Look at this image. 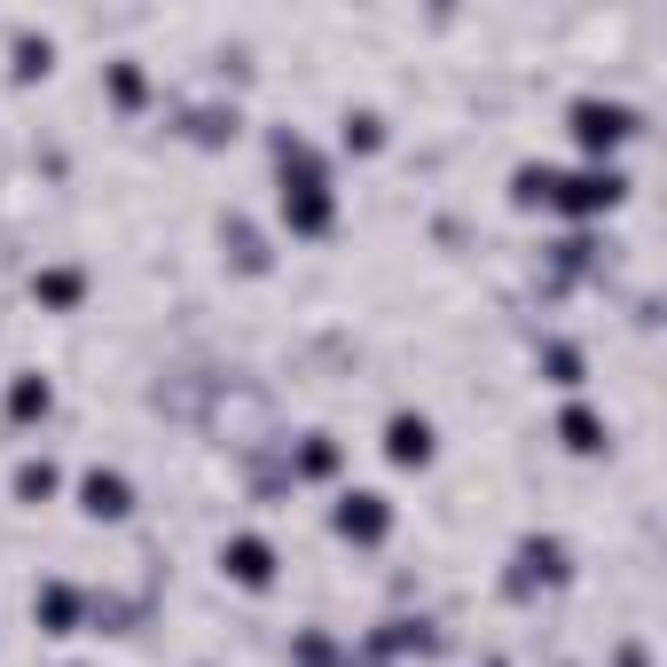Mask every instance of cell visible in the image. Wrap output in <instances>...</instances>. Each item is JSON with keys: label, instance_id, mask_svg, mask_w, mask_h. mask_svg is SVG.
<instances>
[{"label": "cell", "instance_id": "cell-1", "mask_svg": "<svg viewBox=\"0 0 667 667\" xmlns=\"http://www.w3.org/2000/svg\"><path fill=\"white\" fill-rule=\"evenodd\" d=\"M613 197H621V174H573V181L550 174V189H542V205H557V212H605Z\"/></svg>", "mask_w": 667, "mask_h": 667}, {"label": "cell", "instance_id": "cell-2", "mask_svg": "<svg viewBox=\"0 0 667 667\" xmlns=\"http://www.w3.org/2000/svg\"><path fill=\"white\" fill-rule=\"evenodd\" d=\"M628 126H636V111H621V103H573V142L581 149H613Z\"/></svg>", "mask_w": 667, "mask_h": 667}, {"label": "cell", "instance_id": "cell-3", "mask_svg": "<svg viewBox=\"0 0 667 667\" xmlns=\"http://www.w3.org/2000/svg\"><path fill=\"white\" fill-rule=\"evenodd\" d=\"M385 527H393L385 494H346V503H338V534L346 542H385Z\"/></svg>", "mask_w": 667, "mask_h": 667}, {"label": "cell", "instance_id": "cell-4", "mask_svg": "<svg viewBox=\"0 0 667 667\" xmlns=\"http://www.w3.org/2000/svg\"><path fill=\"white\" fill-rule=\"evenodd\" d=\"M228 573L243 581V590H268V581H275V550H268L260 534H236V542H228Z\"/></svg>", "mask_w": 667, "mask_h": 667}, {"label": "cell", "instance_id": "cell-5", "mask_svg": "<svg viewBox=\"0 0 667 667\" xmlns=\"http://www.w3.org/2000/svg\"><path fill=\"white\" fill-rule=\"evenodd\" d=\"M385 456H393V463H432V425H425V416H393Z\"/></svg>", "mask_w": 667, "mask_h": 667}, {"label": "cell", "instance_id": "cell-6", "mask_svg": "<svg viewBox=\"0 0 667 667\" xmlns=\"http://www.w3.org/2000/svg\"><path fill=\"white\" fill-rule=\"evenodd\" d=\"M79 494H87L95 519H126V511H134V487H126L118 471H87V487H79Z\"/></svg>", "mask_w": 667, "mask_h": 667}, {"label": "cell", "instance_id": "cell-7", "mask_svg": "<svg viewBox=\"0 0 667 667\" xmlns=\"http://www.w3.org/2000/svg\"><path fill=\"white\" fill-rule=\"evenodd\" d=\"M48 400H55V393H48V377H17V393H9V408H17V416H48Z\"/></svg>", "mask_w": 667, "mask_h": 667}, {"label": "cell", "instance_id": "cell-8", "mask_svg": "<svg viewBox=\"0 0 667 667\" xmlns=\"http://www.w3.org/2000/svg\"><path fill=\"white\" fill-rule=\"evenodd\" d=\"M32 613H40L48 628H71V613H79V597H71V590H40V597H32Z\"/></svg>", "mask_w": 667, "mask_h": 667}, {"label": "cell", "instance_id": "cell-9", "mask_svg": "<svg viewBox=\"0 0 667 667\" xmlns=\"http://www.w3.org/2000/svg\"><path fill=\"white\" fill-rule=\"evenodd\" d=\"M565 448H581V456H590V448H605V440H597V416H590V408H573V416H565Z\"/></svg>", "mask_w": 667, "mask_h": 667}, {"label": "cell", "instance_id": "cell-10", "mask_svg": "<svg viewBox=\"0 0 667 667\" xmlns=\"http://www.w3.org/2000/svg\"><path fill=\"white\" fill-rule=\"evenodd\" d=\"M48 487H55V463H24V471H17V494H24V503H40Z\"/></svg>", "mask_w": 667, "mask_h": 667}, {"label": "cell", "instance_id": "cell-11", "mask_svg": "<svg viewBox=\"0 0 667 667\" xmlns=\"http://www.w3.org/2000/svg\"><path fill=\"white\" fill-rule=\"evenodd\" d=\"M40 299H48V306H71V299H79V275H71V268L40 275Z\"/></svg>", "mask_w": 667, "mask_h": 667}, {"label": "cell", "instance_id": "cell-12", "mask_svg": "<svg viewBox=\"0 0 667 667\" xmlns=\"http://www.w3.org/2000/svg\"><path fill=\"white\" fill-rule=\"evenodd\" d=\"M377 142H385V134H377V118H369V111H354V118H346V149H377Z\"/></svg>", "mask_w": 667, "mask_h": 667}, {"label": "cell", "instance_id": "cell-13", "mask_svg": "<svg viewBox=\"0 0 667 667\" xmlns=\"http://www.w3.org/2000/svg\"><path fill=\"white\" fill-rule=\"evenodd\" d=\"M111 95H118V103H142V71H134V63L111 71Z\"/></svg>", "mask_w": 667, "mask_h": 667}, {"label": "cell", "instance_id": "cell-14", "mask_svg": "<svg viewBox=\"0 0 667 667\" xmlns=\"http://www.w3.org/2000/svg\"><path fill=\"white\" fill-rule=\"evenodd\" d=\"M17 71H48V40H17Z\"/></svg>", "mask_w": 667, "mask_h": 667}, {"label": "cell", "instance_id": "cell-15", "mask_svg": "<svg viewBox=\"0 0 667 667\" xmlns=\"http://www.w3.org/2000/svg\"><path fill=\"white\" fill-rule=\"evenodd\" d=\"M330 463H338V448H330V440H314V448L299 456V471H330Z\"/></svg>", "mask_w": 667, "mask_h": 667}]
</instances>
